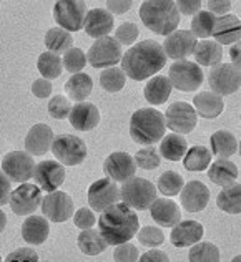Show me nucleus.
Returning a JSON list of instances; mask_svg holds the SVG:
<instances>
[{
	"label": "nucleus",
	"mask_w": 241,
	"mask_h": 262,
	"mask_svg": "<svg viewBox=\"0 0 241 262\" xmlns=\"http://www.w3.org/2000/svg\"><path fill=\"white\" fill-rule=\"evenodd\" d=\"M211 151L216 158H230L238 151V141L233 133L226 129H218L210 136Z\"/></svg>",
	"instance_id": "nucleus-34"
},
{
	"label": "nucleus",
	"mask_w": 241,
	"mask_h": 262,
	"mask_svg": "<svg viewBox=\"0 0 241 262\" xmlns=\"http://www.w3.org/2000/svg\"><path fill=\"white\" fill-rule=\"evenodd\" d=\"M53 131L45 123H37L33 125L25 136V149L32 156H44L48 149H52L53 144Z\"/></svg>",
	"instance_id": "nucleus-20"
},
{
	"label": "nucleus",
	"mask_w": 241,
	"mask_h": 262,
	"mask_svg": "<svg viewBox=\"0 0 241 262\" xmlns=\"http://www.w3.org/2000/svg\"><path fill=\"white\" fill-rule=\"evenodd\" d=\"M230 57H231L233 65L241 70V42L231 45V48H230Z\"/></svg>",
	"instance_id": "nucleus-57"
},
{
	"label": "nucleus",
	"mask_w": 241,
	"mask_h": 262,
	"mask_svg": "<svg viewBox=\"0 0 241 262\" xmlns=\"http://www.w3.org/2000/svg\"><path fill=\"white\" fill-rule=\"evenodd\" d=\"M32 93L37 96V98H48L52 95V83L50 80L47 78H38L32 83Z\"/></svg>",
	"instance_id": "nucleus-51"
},
{
	"label": "nucleus",
	"mask_w": 241,
	"mask_h": 262,
	"mask_svg": "<svg viewBox=\"0 0 241 262\" xmlns=\"http://www.w3.org/2000/svg\"><path fill=\"white\" fill-rule=\"evenodd\" d=\"M113 259L118 260V262H135V260H140V254H138V247L135 244L128 243H123L116 246V249L113 252Z\"/></svg>",
	"instance_id": "nucleus-47"
},
{
	"label": "nucleus",
	"mask_w": 241,
	"mask_h": 262,
	"mask_svg": "<svg viewBox=\"0 0 241 262\" xmlns=\"http://www.w3.org/2000/svg\"><path fill=\"white\" fill-rule=\"evenodd\" d=\"M7 262H12V260H15V262H37L38 260V256H37V252L30 249V247H20V249L17 251H13L10 252L9 256L5 257Z\"/></svg>",
	"instance_id": "nucleus-50"
},
{
	"label": "nucleus",
	"mask_w": 241,
	"mask_h": 262,
	"mask_svg": "<svg viewBox=\"0 0 241 262\" xmlns=\"http://www.w3.org/2000/svg\"><path fill=\"white\" fill-rule=\"evenodd\" d=\"M215 42L219 45H235L241 40V20L236 15L218 17L215 30H213Z\"/></svg>",
	"instance_id": "nucleus-25"
},
{
	"label": "nucleus",
	"mask_w": 241,
	"mask_h": 262,
	"mask_svg": "<svg viewBox=\"0 0 241 262\" xmlns=\"http://www.w3.org/2000/svg\"><path fill=\"white\" fill-rule=\"evenodd\" d=\"M45 47L52 53L65 55L70 48H73L72 33L60 29V27H53V29H50L45 33Z\"/></svg>",
	"instance_id": "nucleus-37"
},
{
	"label": "nucleus",
	"mask_w": 241,
	"mask_h": 262,
	"mask_svg": "<svg viewBox=\"0 0 241 262\" xmlns=\"http://www.w3.org/2000/svg\"><path fill=\"white\" fill-rule=\"evenodd\" d=\"M233 262H241V256H236V257H233Z\"/></svg>",
	"instance_id": "nucleus-59"
},
{
	"label": "nucleus",
	"mask_w": 241,
	"mask_h": 262,
	"mask_svg": "<svg viewBox=\"0 0 241 262\" xmlns=\"http://www.w3.org/2000/svg\"><path fill=\"white\" fill-rule=\"evenodd\" d=\"M130 7H132V2L130 0H108L107 2V10L115 15H123V13H127L130 10Z\"/></svg>",
	"instance_id": "nucleus-55"
},
{
	"label": "nucleus",
	"mask_w": 241,
	"mask_h": 262,
	"mask_svg": "<svg viewBox=\"0 0 241 262\" xmlns=\"http://www.w3.org/2000/svg\"><path fill=\"white\" fill-rule=\"evenodd\" d=\"M33 179H35V184L42 188V191L53 192L65 181V168L57 160H44L37 164Z\"/></svg>",
	"instance_id": "nucleus-18"
},
{
	"label": "nucleus",
	"mask_w": 241,
	"mask_h": 262,
	"mask_svg": "<svg viewBox=\"0 0 241 262\" xmlns=\"http://www.w3.org/2000/svg\"><path fill=\"white\" fill-rule=\"evenodd\" d=\"M176 9L180 13H183V15L195 17L196 13L202 10V2H198V0H178Z\"/></svg>",
	"instance_id": "nucleus-52"
},
{
	"label": "nucleus",
	"mask_w": 241,
	"mask_h": 262,
	"mask_svg": "<svg viewBox=\"0 0 241 262\" xmlns=\"http://www.w3.org/2000/svg\"><path fill=\"white\" fill-rule=\"evenodd\" d=\"M113 15L105 9H93L88 10L87 18H85V32L87 35H90L93 38H103L108 37L110 32L113 30Z\"/></svg>",
	"instance_id": "nucleus-24"
},
{
	"label": "nucleus",
	"mask_w": 241,
	"mask_h": 262,
	"mask_svg": "<svg viewBox=\"0 0 241 262\" xmlns=\"http://www.w3.org/2000/svg\"><path fill=\"white\" fill-rule=\"evenodd\" d=\"M208 83L211 92H215L219 96L233 95L241 86V70L233 63H219L210 70Z\"/></svg>",
	"instance_id": "nucleus-11"
},
{
	"label": "nucleus",
	"mask_w": 241,
	"mask_h": 262,
	"mask_svg": "<svg viewBox=\"0 0 241 262\" xmlns=\"http://www.w3.org/2000/svg\"><path fill=\"white\" fill-rule=\"evenodd\" d=\"M219 249L213 244V243H199L193 244L190 254H188V259L191 262H218L219 260Z\"/></svg>",
	"instance_id": "nucleus-41"
},
{
	"label": "nucleus",
	"mask_w": 241,
	"mask_h": 262,
	"mask_svg": "<svg viewBox=\"0 0 241 262\" xmlns=\"http://www.w3.org/2000/svg\"><path fill=\"white\" fill-rule=\"evenodd\" d=\"M72 108L73 106L70 105V101H68L67 96H62V95H55L50 98V101H48V113L57 120L68 118Z\"/></svg>",
	"instance_id": "nucleus-46"
},
{
	"label": "nucleus",
	"mask_w": 241,
	"mask_h": 262,
	"mask_svg": "<svg viewBox=\"0 0 241 262\" xmlns=\"http://www.w3.org/2000/svg\"><path fill=\"white\" fill-rule=\"evenodd\" d=\"M216 204L226 214H241V184L233 183L225 186L216 198Z\"/></svg>",
	"instance_id": "nucleus-35"
},
{
	"label": "nucleus",
	"mask_w": 241,
	"mask_h": 262,
	"mask_svg": "<svg viewBox=\"0 0 241 262\" xmlns=\"http://www.w3.org/2000/svg\"><path fill=\"white\" fill-rule=\"evenodd\" d=\"M44 216L52 223H65L75 214L73 199L64 191H53L44 196L42 201Z\"/></svg>",
	"instance_id": "nucleus-15"
},
{
	"label": "nucleus",
	"mask_w": 241,
	"mask_h": 262,
	"mask_svg": "<svg viewBox=\"0 0 241 262\" xmlns=\"http://www.w3.org/2000/svg\"><path fill=\"white\" fill-rule=\"evenodd\" d=\"M180 199L182 206L188 212H202L210 203V189L202 181L193 179V181L185 183L180 192Z\"/></svg>",
	"instance_id": "nucleus-19"
},
{
	"label": "nucleus",
	"mask_w": 241,
	"mask_h": 262,
	"mask_svg": "<svg viewBox=\"0 0 241 262\" xmlns=\"http://www.w3.org/2000/svg\"><path fill=\"white\" fill-rule=\"evenodd\" d=\"M92 90H93V81L90 78V75H87L84 72L75 73L65 83V92L68 95V98L77 103L85 101L92 95Z\"/></svg>",
	"instance_id": "nucleus-32"
},
{
	"label": "nucleus",
	"mask_w": 241,
	"mask_h": 262,
	"mask_svg": "<svg viewBox=\"0 0 241 262\" xmlns=\"http://www.w3.org/2000/svg\"><path fill=\"white\" fill-rule=\"evenodd\" d=\"M120 196L122 201L135 211H147L156 199V188L150 179L133 176L122 184Z\"/></svg>",
	"instance_id": "nucleus-5"
},
{
	"label": "nucleus",
	"mask_w": 241,
	"mask_h": 262,
	"mask_svg": "<svg viewBox=\"0 0 241 262\" xmlns=\"http://www.w3.org/2000/svg\"><path fill=\"white\" fill-rule=\"evenodd\" d=\"M238 149H239V155H241V141L238 143Z\"/></svg>",
	"instance_id": "nucleus-60"
},
{
	"label": "nucleus",
	"mask_w": 241,
	"mask_h": 262,
	"mask_svg": "<svg viewBox=\"0 0 241 262\" xmlns=\"http://www.w3.org/2000/svg\"><path fill=\"white\" fill-rule=\"evenodd\" d=\"M208 10L215 17L216 15L218 17H225V15H228V12L231 10V2H228V0H210Z\"/></svg>",
	"instance_id": "nucleus-54"
},
{
	"label": "nucleus",
	"mask_w": 241,
	"mask_h": 262,
	"mask_svg": "<svg viewBox=\"0 0 241 262\" xmlns=\"http://www.w3.org/2000/svg\"><path fill=\"white\" fill-rule=\"evenodd\" d=\"M193 106H195L196 113L205 120H215L225 110L223 96L216 95L215 92H202L195 95L193 98Z\"/></svg>",
	"instance_id": "nucleus-26"
},
{
	"label": "nucleus",
	"mask_w": 241,
	"mask_h": 262,
	"mask_svg": "<svg viewBox=\"0 0 241 262\" xmlns=\"http://www.w3.org/2000/svg\"><path fill=\"white\" fill-rule=\"evenodd\" d=\"M37 164L29 151H10L2 158V173L12 183H29L33 178Z\"/></svg>",
	"instance_id": "nucleus-8"
},
{
	"label": "nucleus",
	"mask_w": 241,
	"mask_h": 262,
	"mask_svg": "<svg viewBox=\"0 0 241 262\" xmlns=\"http://www.w3.org/2000/svg\"><path fill=\"white\" fill-rule=\"evenodd\" d=\"M239 120H241V115H239Z\"/></svg>",
	"instance_id": "nucleus-61"
},
{
	"label": "nucleus",
	"mask_w": 241,
	"mask_h": 262,
	"mask_svg": "<svg viewBox=\"0 0 241 262\" xmlns=\"http://www.w3.org/2000/svg\"><path fill=\"white\" fill-rule=\"evenodd\" d=\"M138 37V27L132 22H123L115 32V38L118 40L120 45H132Z\"/></svg>",
	"instance_id": "nucleus-48"
},
{
	"label": "nucleus",
	"mask_w": 241,
	"mask_h": 262,
	"mask_svg": "<svg viewBox=\"0 0 241 262\" xmlns=\"http://www.w3.org/2000/svg\"><path fill=\"white\" fill-rule=\"evenodd\" d=\"M138 237L140 244L147 246V247H158L165 243V234L160 227H155V226H145L138 231L136 234Z\"/></svg>",
	"instance_id": "nucleus-45"
},
{
	"label": "nucleus",
	"mask_w": 241,
	"mask_h": 262,
	"mask_svg": "<svg viewBox=\"0 0 241 262\" xmlns=\"http://www.w3.org/2000/svg\"><path fill=\"white\" fill-rule=\"evenodd\" d=\"M5 226H7V214L4 211H0V231H5Z\"/></svg>",
	"instance_id": "nucleus-58"
},
{
	"label": "nucleus",
	"mask_w": 241,
	"mask_h": 262,
	"mask_svg": "<svg viewBox=\"0 0 241 262\" xmlns=\"http://www.w3.org/2000/svg\"><path fill=\"white\" fill-rule=\"evenodd\" d=\"M140 18L148 30L156 35H170L180 24L176 2L171 0H147L140 5Z\"/></svg>",
	"instance_id": "nucleus-3"
},
{
	"label": "nucleus",
	"mask_w": 241,
	"mask_h": 262,
	"mask_svg": "<svg viewBox=\"0 0 241 262\" xmlns=\"http://www.w3.org/2000/svg\"><path fill=\"white\" fill-rule=\"evenodd\" d=\"M73 223L78 229H90V227H93L95 223H98V221L95 219V214L90 208H80L78 211H75Z\"/></svg>",
	"instance_id": "nucleus-49"
},
{
	"label": "nucleus",
	"mask_w": 241,
	"mask_h": 262,
	"mask_svg": "<svg viewBox=\"0 0 241 262\" xmlns=\"http://www.w3.org/2000/svg\"><path fill=\"white\" fill-rule=\"evenodd\" d=\"M193 55H195L198 65L216 67L223 58V48L218 42H213V40H202V42H198Z\"/></svg>",
	"instance_id": "nucleus-33"
},
{
	"label": "nucleus",
	"mask_w": 241,
	"mask_h": 262,
	"mask_svg": "<svg viewBox=\"0 0 241 262\" xmlns=\"http://www.w3.org/2000/svg\"><path fill=\"white\" fill-rule=\"evenodd\" d=\"M120 199L122 196L118 186H116V181L110 179L108 176L92 183L90 188H88V204L96 212L105 211L110 206L118 203Z\"/></svg>",
	"instance_id": "nucleus-14"
},
{
	"label": "nucleus",
	"mask_w": 241,
	"mask_h": 262,
	"mask_svg": "<svg viewBox=\"0 0 241 262\" xmlns=\"http://www.w3.org/2000/svg\"><path fill=\"white\" fill-rule=\"evenodd\" d=\"M98 231L108 246H118L132 241L140 231V221L127 203H115L100 212Z\"/></svg>",
	"instance_id": "nucleus-2"
},
{
	"label": "nucleus",
	"mask_w": 241,
	"mask_h": 262,
	"mask_svg": "<svg viewBox=\"0 0 241 262\" xmlns=\"http://www.w3.org/2000/svg\"><path fill=\"white\" fill-rule=\"evenodd\" d=\"M165 115L155 108H140L130 118V136L138 144L151 146L165 138Z\"/></svg>",
	"instance_id": "nucleus-4"
},
{
	"label": "nucleus",
	"mask_w": 241,
	"mask_h": 262,
	"mask_svg": "<svg viewBox=\"0 0 241 262\" xmlns=\"http://www.w3.org/2000/svg\"><path fill=\"white\" fill-rule=\"evenodd\" d=\"M218 17H215L210 10H199L191 20V33L196 38H208L213 35Z\"/></svg>",
	"instance_id": "nucleus-39"
},
{
	"label": "nucleus",
	"mask_w": 241,
	"mask_h": 262,
	"mask_svg": "<svg viewBox=\"0 0 241 262\" xmlns=\"http://www.w3.org/2000/svg\"><path fill=\"white\" fill-rule=\"evenodd\" d=\"M42 188L38 184L22 183L13 189L9 204L17 216H30L33 211L38 209V206H42Z\"/></svg>",
	"instance_id": "nucleus-13"
},
{
	"label": "nucleus",
	"mask_w": 241,
	"mask_h": 262,
	"mask_svg": "<svg viewBox=\"0 0 241 262\" xmlns=\"http://www.w3.org/2000/svg\"><path fill=\"white\" fill-rule=\"evenodd\" d=\"M208 178L215 184L225 188V186H230L236 181L238 168L231 160H228V158H219V160H216L213 164H210Z\"/></svg>",
	"instance_id": "nucleus-28"
},
{
	"label": "nucleus",
	"mask_w": 241,
	"mask_h": 262,
	"mask_svg": "<svg viewBox=\"0 0 241 262\" xmlns=\"http://www.w3.org/2000/svg\"><path fill=\"white\" fill-rule=\"evenodd\" d=\"M168 78L171 85L180 92H195L203 83V72L195 61L180 60L170 67Z\"/></svg>",
	"instance_id": "nucleus-10"
},
{
	"label": "nucleus",
	"mask_w": 241,
	"mask_h": 262,
	"mask_svg": "<svg viewBox=\"0 0 241 262\" xmlns=\"http://www.w3.org/2000/svg\"><path fill=\"white\" fill-rule=\"evenodd\" d=\"M103 171L113 181L125 183L135 176L136 161L133 156H130L125 151H115V153L105 158V161H103Z\"/></svg>",
	"instance_id": "nucleus-16"
},
{
	"label": "nucleus",
	"mask_w": 241,
	"mask_h": 262,
	"mask_svg": "<svg viewBox=\"0 0 241 262\" xmlns=\"http://www.w3.org/2000/svg\"><path fill=\"white\" fill-rule=\"evenodd\" d=\"M135 161H136V166L142 168V169H156L160 166V161H162V155H160V149H156L153 144L151 146H143L138 153L135 155Z\"/></svg>",
	"instance_id": "nucleus-43"
},
{
	"label": "nucleus",
	"mask_w": 241,
	"mask_h": 262,
	"mask_svg": "<svg viewBox=\"0 0 241 262\" xmlns=\"http://www.w3.org/2000/svg\"><path fill=\"white\" fill-rule=\"evenodd\" d=\"M52 153L65 166H78L87 158V144L82 138L75 135L55 136L52 144Z\"/></svg>",
	"instance_id": "nucleus-7"
},
{
	"label": "nucleus",
	"mask_w": 241,
	"mask_h": 262,
	"mask_svg": "<svg viewBox=\"0 0 241 262\" xmlns=\"http://www.w3.org/2000/svg\"><path fill=\"white\" fill-rule=\"evenodd\" d=\"M88 63L93 68H112L123 58L122 55V45L116 38L103 37L95 40L92 47L87 52Z\"/></svg>",
	"instance_id": "nucleus-9"
},
{
	"label": "nucleus",
	"mask_w": 241,
	"mask_h": 262,
	"mask_svg": "<svg viewBox=\"0 0 241 262\" xmlns=\"http://www.w3.org/2000/svg\"><path fill=\"white\" fill-rule=\"evenodd\" d=\"M171 88H173V85H171L168 77H153L145 85L143 96L150 105H163L170 98Z\"/></svg>",
	"instance_id": "nucleus-29"
},
{
	"label": "nucleus",
	"mask_w": 241,
	"mask_h": 262,
	"mask_svg": "<svg viewBox=\"0 0 241 262\" xmlns=\"http://www.w3.org/2000/svg\"><path fill=\"white\" fill-rule=\"evenodd\" d=\"M167 53L160 43L153 40H143L123 53L122 68L128 78L143 81L160 72L167 65Z\"/></svg>",
	"instance_id": "nucleus-1"
},
{
	"label": "nucleus",
	"mask_w": 241,
	"mask_h": 262,
	"mask_svg": "<svg viewBox=\"0 0 241 262\" xmlns=\"http://www.w3.org/2000/svg\"><path fill=\"white\" fill-rule=\"evenodd\" d=\"M160 155L168 161H182L188 151V143L183 135L170 133L160 141Z\"/></svg>",
	"instance_id": "nucleus-30"
},
{
	"label": "nucleus",
	"mask_w": 241,
	"mask_h": 262,
	"mask_svg": "<svg viewBox=\"0 0 241 262\" xmlns=\"http://www.w3.org/2000/svg\"><path fill=\"white\" fill-rule=\"evenodd\" d=\"M205 234V227L198 221H180L176 226L171 227L170 241L175 247H188L202 241Z\"/></svg>",
	"instance_id": "nucleus-21"
},
{
	"label": "nucleus",
	"mask_w": 241,
	"mask_h": 262,
	"mask_svg": "<svg viewBox=\"0 0 241 262\" xmlns=\"http://www.w3.org/2000/svg\"><path fill=\"white\" fill-rule=\"evenodd\" d=\"M64 68L67 72L70 73H82V70H84V67L87 65V55L84 50H80V48H70L65 55H64Z\"/></svg>",
	"instance_id": "nucleus-44"
},
{
	"label": "nucleus",
	"mask_w": 241,
	"mask_h": 262,
	"mask_svg": "<svg viewBox=\"0 0 241 262\" xmlns=\"http://www.w3.org/2000/svg\"><path fill=\"white\" fill-rule=\"evenodd\" d=\"M37 70L42 75V78L47 80L58 78L62 72H64V60L57 53L44 52L37 60Z\"/></svg>",
	"instance_id": "nucleus-38"
},
{
	"label": "nucleus",
	"mask_w": 241,
	"mask_h": 262,
	"mask_svg": "<svg viewBox=\"0 0 241 262\" xmlns=\"http://www.w3.org/2000/svg\"><path fill=\"white\" fill-rule=\"evenodd\" d=\"M196 45L198 40L191 33V30H176L165 38L163 50L168 58L180 61V60H187L190 55L195 53Z\"/></svg>",
	"instance_id": "nucleus-17"
},
{
	"label": "nucleus",
	"mask_w": 241,
	"mask_h": 262,
	"mask_svg": "<svg viewBox=\"0 0 241 262\" xmlns=\"http://www.w3.org/2000/svg\"><path fill=\"white\" fill-rule=\"evenodd\" d=\"M165 121L167 128L175 131L178 135H190L196 128L198 113L193 105L187 101H175L170 105L167 113H165Z\"/></svg>",
	"instance_id": "nucleus-12"
},
{
	"label": "nucleus",
	"mask_w": 241,
	"mask_h": 262,
	"mask_svg": "<svg viewBox=\"0 0 241 262\" xmlns=\"http://www.w3.org/2000/svg\"><path fill=\"white\" fill-rule=\"evenodd\" d=\"M140 260L142 262H168L170 257L165 254L163 251H158V249H151V251H147L140 256Z\"/></svg>",
	"instance_id": "nucleus-56"
},
{
	"label": "nucleus",
	"mask_w": 241,
	"mask_h": 262,
	"mask_svg": "<svg viewBox=\"0 0 241 262\" xmlns=\"http://www.w3.org/2000/svg\"><path fill=\"white\" fill-rule=\"evenodd\" d=\"M68 121L75 129L90 131L100 123V112L90 101H78L77 105H73Z\"/></svg>",
	"instance_id": "nucleus-22"
},
{
	"label": "nucleus",
	"mask_w": 241,
	"mask_h": 262,
	"mask_svg": "<svg viewBox=\"0 0 241 262\" xmlns=\"http://www.w3.org/2000/svg\"><path fill=\"white\" fill-rule=\"evenodd\" d=\"M12 181L7 174L0 173V206H5L10 203V198H12Z\"/></svg>",
	"instance_id": "nucleus-53"
},
{
	"label": "nucleus",
	"mask_w": 241,
	"mask_h": 262,
	"mask_svg": "<svg viewBox=\"0 0 241 262\" xmlns=\"http://www.w3.org/2000/svg\"><path fill=\"white\" fill-rule=\"evenodd\" d=\"M87 4L84 0H60L53 5V18L60 29L67 32H78L85 27Z\"/></svg>",
	"instance_id": "nucleus-6"
},
{
	"label": "nucleus",
	"mask_w": 241,
	"mask_h": 262,
	"mask_svg": "<svg viewBox=\"0 0 241 262\" xmlns=\"http://www.w3.org/2000/svg\"><path fill=\"white\" fill-rule=\"evenodd\" d=\"M48 234H50V224L45 216H27L22 224V237L25 243L40 246L47 241Z\"/></svg>",
	"instance_id": "nucleus-27"
},
{
	"label": "nucleus",
	"mask_w": 241,
	"mask_h": 262,
	"mask_svg": "<svg viewBox=\"0 0 241 262\" xmlns=\"http://www.w3.org/2000/svg\"><path fill=\"white\" fill-rule=\"evenodd\" d=\"M158 191L163 196H175L178 192H182L185 186V179L182 174H178L176 171H165V173L158 178Z\"/></svg>",
	"instance_id": "nucleus-42"
},
{
	"label": "nucleus",
	"mask_w": 241,
	"mask_h": 262,
	"mask_svg": "<svg viewBox=\"0 0 241 262\" xmlns=\"http://www.w3.org/2000/svg\"><path fill=\"white\" fill-rule=\"evenodd\" d=\"M127 73L120 67H112L103 70L100 75V85L108 93H118L127 83Z\"/></svg>",
	"instance_id": "nucleus-40"
},
{
	"label": "nucleus",
	"mask_w": 241,
	"mask_h": 262,
	"mask_svg": "<svg viewBox=\"0 0 241 262\" xmlns=\"http://www.w3.org/2000/svg\"><path fill=\"white\" fill-rule=\"evenodd\" d=\"M150 214L156 224L163 227H173L182 221L180 206L168 198H156L150 208Z\"/></svg>",
	"instance_id": "nucleus-23"
},
{
	"label": "nucleus",
	"mask_w": 241,
	"mask_h": 262,
	"mask_svg": "<svg viewBox=\"0 0 241 262\" xmlns=\"http://www.w3.org/2000/svg\"><path fill=\"white\" fill-rule=\"evenodd\" d=\"M78 249L85 254V256H98L107 249V241L103 239L98 229H82V232L77 236Z\"/></svg>",
	"instance_id": "nucleus-31"
},
{
	"label": "nucleus",
	"mask_w": 241,
	"mask_h": 262,
	"mask_svg": "<svg viewBox=\"0 0 241 262\" xmlns=\"http://www.w3.org/2000/svg\"><path fill=\"white\" fill-rule=\"evenodd\" d=\"M211 163V151L203 146V144H196V146L188 148L187 155L183 158V166L193 173H199L210 168Z\"/></svg>",
	"instance_id": "nucleus-36"
}]
</instances>
